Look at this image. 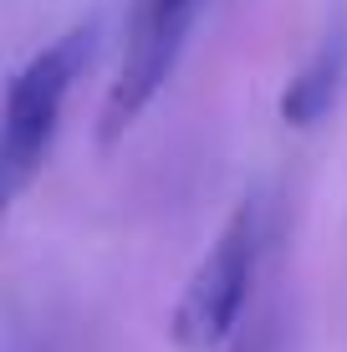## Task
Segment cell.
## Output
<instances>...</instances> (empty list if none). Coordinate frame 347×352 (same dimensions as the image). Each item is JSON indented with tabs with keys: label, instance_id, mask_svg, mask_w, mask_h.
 Here are the masks:
<instances>
[{
	"label": "cell",
	"instance_id": "1",
	"mask_svg": "<svg viewBox=\"0 0 347 352\" xmlns=\"http://www.w3.org/2000/svg\"><path fill=\"white\" fill-rule=\"evenodd\" d=\"M98 21L62 31L56 41H46L41 52H31L16 67L5 87V133H0V174H5V199L16 204L31 189V179L41 174V164L52 159V143L62 133V107L77 77L87 72L92 52H98Z\"/></svg>",
	"mask_w": 347,
	"mask_h": 352
},
{
	"label": "cell",
	"instance_id": "2",
	"mask_svg": "<svg viewBox=\"0 0 347 352\" xmlns=\"http://www.w3.org/2000/svg\"><path fill=\"white\" fill-rule=\"evenodd\" d=\"M266 225H271L266 194H245L174 301L169 337L179 352H210L235 332V322H240V311L250 301V286L260 276Z\"/></svg>",
	"mask_w": 347,
	"mask_h": 352
},
{
	"label": "cell",
	"instance_id": "3",
	"mask_svg": "<svg viewBox=\"0 0 347 352\" xmlns=\"http://www.w3.org/2000/svg\"><path fill=\"white\" fill-rule=\"evenodd\" d=\"M199 6L205 0H138L133 6L123 67H117L102 102V143H117L153 107V97L169 87L179 56L189 46V31L199 21Z\"/></svg>",
	"mask_w": 347,
	"mask_h": 352
},
{
	"label": "cell",
	"instance_id": "4",
	"mask_svg": "<svg viewBox=\"0 0 347 352\" xmlns=\"http://www.w3.org/2000/svg\"><path fill=\"white\" fill-rule=\"evenodd\" d=\"M342 82H347V26L337 21V26L312 46V56L296 67V77L281 87V102H276L281 107V123L296 128V133L317 128L322 118L337 107Z\"/></svg>",
	"mask_w": 347,
	"mask_h": 352
},
{
	"label": "cell",
	"instance_id": "5",
	"mask_svg": "<svg viewBox=\"0 0 347 352\" xmlns=\"http://www.w3.org/2000/svg\"><path fill=\"white\" fill-rule=\"evenodd\" d=\"M230 352H281V327L276 322H260V327H250V332L235 342Z\"/></svg>",
	"mask_w": 347,
	"mask_h": 352
},
{
	"label": "cell",
	"instance_id": "6",
	"mask_svg": "<svg viewBox=\"0 0 347 352\" xmlns=\"http://www.w3.org/2000/svg\"><path fill=\"white\" fill-rule=\"evenodd\" d=\"M5 352H46V347H31L21 332H10V342H5Z\"/></svg>",
	"mask_w": 347,
	"mask_h": 352
}]
</instances>
